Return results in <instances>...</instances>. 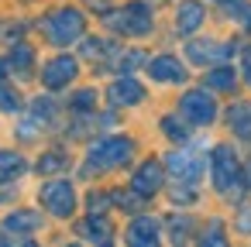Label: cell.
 Here are the masks:
<instances>
[{"label": "cell", "instance_id": "1", "mask_svg": "<svg viewBox=\"0 0 251 247\" xmlns=\"http://www.w3.org/2000/svg\"><path fill=\"white\" fill-rule=\"evenodd\" d=\"M134 155V141L131 137H103L90 148L86 155V165H83V175H93V172H110V168H121L127 165Z\"/></svg>", "mask_w": 251, "mask_h": 247}, {"label": "cell", "instance_id": "2", "mask_svg": "<svg viewBox=\"0 0 251 247\" xmlns=\"http://www.w3.org/2000/svg\"><path fill=\"white\" fill-rule=\"evenodd\" d=\"M83 28H86V21H83V14L76 11V7H59V11H52L45 21H42V31L49 35V42L52 45H73L79 35H83Z\"/></svg>", "mask_w": 251, "mask_h": 247}, {"label": "cell", "instance_id": "3", "mask_svg": "<svg viewBox=\"0 0 251 247\" xmlns=\"http://www.w3.org/2000/svg\"><path fill=\"white\" fill-rule=\"evenodd\" d=\"M107 28H114L117 35H131V38H141L151 31V11L145 4H127L121 11H110L107 18Z\"/></svg>", "mask_w": 251, "mask_h": 247}, {"label": "cell", "instance_id": "4", "mask_svg": "<svg viewBox=\"0 0 251 247\" xmlns=\"http://www.w3.org/2000/svg\"><path fill=\"white\" fill-rule=\"evenodd\" d=\"M210 168H213V185L220 192H234V185L241 182V165H237V155L227 144H217L210 151Z\"/></svg>", "mask_w": 251, "mask_h": 247}, {"label": "cell", "instance_id": "5", "mask_svg": "<svg viewBox=\"0 0 251 247\" xmlns=\"http://www.w3.org/2000/svg\"><path fill=\"white\" fill-rule=\"evenodd\" d=\"M42 206H45L52 216H59V220L73 216V209H76V192H73V185H69L66 179L45 182V185H42Z\"/></svg>", "mask_w": 251, "mask_h": 247}, {"label": "cell", "instance_id": "6", "mask_svg": "<svg viewBox=\"0 0 251 247\" xmlns=\"http://www.w3.org/2000/svg\"><path fill=\"white\" fill-rule=\"evenodd\" d=\"M179 113H182L189 124L206 127V124H213V117H217V103H213V96H210L206 90H189V93L179 100Z\"/></svg>", "mask_w": 251, "mask_h": 247}, {"label": "cell", "instance_id": "7", "mask_svg": "<svg viewBox=\"0 0 251 247\" xmlns=\"http://www.w3.org/2000/svg\"><path fill=\"white\" fill-rule=\"evenodd\" d=\"M165 165H169V172L176 175V182H182V185H196L200 175H203V165H206V161H203L200 151H169Z\"/></svg>", "mask_w": 251, "mask_h": 247}, {"label": "cell", "instance_id": "8", "mask_svg": "<svg viewBox=\"0 0 251 247\" xmlns=\"http://www.w3.org/2000/svg\"><path fill=\"white\" fill-rule=\"evenodd\" d=\"M76 59H69V55H59V59H52L45 69H42V83L49 86V90H62V86H69L73 79H76Z\"/></svg>", "mask_w": 251, "mask_h": 247}, {"label": "cell", "instance_id": "9", "mask_svg": "<svg viewBox=\"0 0 251 247\" xmlns=\"http://www.w3.org/2000/svg\"><path fill=\"white\" fill-rule=\"evenodd\" d=\"M162 182H165L162 161H141L138 172H134V179H131V189L141 192V196H155V192L162 189Z\"/></svg>", "mask_w": 251, "mask_h": 247}, {"label": "cell", "instance_id": "10", "mask_svg": "<svg viewBox=\"0 0 251 247\" xmlns=\"http://www.w3.org/2000/svg\"><path fill=\"white\" fill-rule=\"evenodd\" d=\"M186 52H189V59H193L196 66H210V62H224V59L230 55V45L206 38V42H189Z\"/></svg>", "mask_w": 251, "mask_h": 247}, {"label": "cell", "instance_id": "11", "mask_svg": "<svg viewBox=\"0 0 251 247\" xmlns=\"http://www.w3.org/2000/svg\"><path fill=\"white\" fill-rule=\"evenodd\" d=\"M148 76L158 79V83H182V79H186V69H182V62L172 59V55H158V59L148 62Z\"/></svg>", "mask_w": 251, "mask_h": 247}, {"label": "cell", "instance_id": "12", "mask_svg": "<svg viewBox=\"0 0 251 247\" xmlns=\"http://www.w3.org/2000/svg\"><path fill=\"white\" fill-rule=\"evenodd\" d=\"M107 96H110V103H114V107H134V103H141V100H145V86L124 76V79H117V83L110 86V93H107Z\"/></svg>", "mask_w": 251, "mask_h": 247}, {"label": "cell", "instance_id": "13", "mask_svg": "<svg viewBox=\"0 0 251 247\" xmlns=\"http://www.w3.org/2000/svg\"><path fill=\"white\" fill-rule=\"evenodd\" d=\"M158 230H162V223H158L155 216H138V220L127 226V244H145V247H151V244H158Z\"/></svg>", "mask_w": 251, "mask_h": 247}, {"label": "cell", "instance_id": "14", "mask_svg": "<svg viewBox=\"0 0 251 247\" xmlns=\"http://www.w3.org/2000/svg\"><path fill=\"white\" fill-rule=\"evenodd\" d=\"M76 233H79L83 240H90V244H107L114 230H110V223H107L100 213H90V216L76 226Z\"/></svg>", "mask_w": 251, "mask_h": 247}, {"label": "cell", "instance_id": "15", "mask_svg": "<svg viewBox=\"0 0 251 247\" xmlns=\"http://www.w3.org/2000/svg\"><path fill=\"white\" fill-rule=\"evenodd\" d=\"M200 24H203V4H196V0H182L179 11H176V28L182 35H193Z\"/></svg>", "mask_w": 251, "mask_h": 247}, {"label": "cell", "instance_id": "16", "mask_svg": "<svg viewBox=\"0 0 251 247\" xmlns=\"http://www.w3.org/2000/svg\"><path fill=\"white\" fill-rule=\"evenodd\" d=\"M227 124H230V131H234L237 137L251 141V107H248V103H234V107L227 110Z\"/></svg>", "mask_w": 251, "mask_h": 247}, {"label": "cell", "instance_id": "17", "mask_svg": "<svg viewBox=\"0 0 251 247\" xmlns=\"http://www.w3.org/2000/svg\"><path fill=\"white\" fill-rule=\"evenodd\" d=\"M38 223H42L38 213L18 209V213H11V216L4 220V230H7V233H31V230H38Z\"/></svg>", "mask_w": 251, "mask_h": 247}, {"label": "cell", "instance_id": "18", "mask_svg": "<svg viewBox=\"0 0 251 247\" xmlns=\"http://www.w3.org/2000/svg\"><path fill=\"white\" fill-rule=\"evenodd\" d=\"M217 7L230 21H237L241 28H251V4H248V0H217Z\"/></svg>", "mask_w": 251, "mask_h": 247}, {"label": "cell", "instance_id": "19", "mask_svg": "<svg viewBox=\"0 0 251 247\" xmlns=\"http://www.w3.org/2000/svg\"><path fill=\"white\" fill-rule=\"evenodd\" d=\"M25 168H28V161H25L18 151H0V182H11V179H18Z\"/></svg>", "mask_w": 251, "mask_h": 247}, {"label": "cell", "instance_id": "20", "mask_svg": "<svg viewBox=\"0 0 251 247\" xmlns=\"http://www.w3.org/2000/svg\"><path fill=\"white\" fill-rule=\"evenodd\" d=\"M234 83H237V76H234V69H230V66H220V69L206 72V90H224V93H230V90H234Z\"/></svg>", "mask_w": 251, "mask_h": 247}, {"label": "cell", "instance_id": "21", "mask_svg": "<svg viewBox=\"0 0 251 247\" xmlns=\"http://www.w3.org/2000/svg\"><path fill=\"white\" fill-rule=\"evenodd\" d=\"M31 62H35V52H31V45H25V42H14V52H11V59H7V69L28 72V69H31Z\"/></svg>", "mask_w": 251, "mask_h": 247}, {"label": "cell", "instance_id": "22", "mask_svg": "<svg viewBox=\"0 0 251 247\" xmlns=\"http://www.w3.org/2000/svg\"><path fill=\"white\" fill-rule=\"evenodd\" d=\"M110 202H117V206L127 209V213H138V209L145 206V196L134 192V189H131V192H110Z\"/></svg>", "mask_w": 251, "mask_h": 247}, {"label": "cell", "instance_id": "23", "mask_svg": "<svg viewBox=\"0 0 251 247\" xmlns=\"http://www.w3.org/2000/svg\"><path fill=\"white\" fill-rule=\"evenodd\" d=\"M107 52H114V45L103 42V38H86V42H83V55H86V59H103Z\"/></svg>", "mask_w": 251, "mask_h": 247}, {"label": "cell", "instance_id": "24", "mask_svg": "<svg viewBox=\"0 0 251 247\" xmlns=\"http://www.w3.org/2000/svg\"><path fill=\"white\" fill-rule=\"evenodd\" d=\"M59 168H66V155H59V151H52V155H45V158L38 161V172H42V175L59 172Z\"/></svg>", "mask_w": 251, "mask_h": 247}, {"label": "cell", "instance_id": "25", "mask_svg": "<svg viewBox=\"0 0 251 247\" xmlns=\"http://www.w3.org/2000/svg\"><path fill=\"white\" fill-rule=\"evenodd\" d=\"M18 107H21L18 93H14L7 83H0V110H7V113H11V110H18Z\"/></svg>", "mask_w": 251, "mask_h": 247}, {"label": "cell", "instance_id": "26", "mask_svg": "<svg viewBox=\"0 0 251 247\" xmlns=\"http://www.w3.org/2000/svg\"><path fill=\"white\" fill-rule=\"evenodd\" d=\"M93 103H97V93L93 90H79L73 96V110H93Z\"/></svg>", "mask_w": 251, "mask_h": 247}, {"label": "cell", "instance_id": "27", "mask_svg": "<svg viewBox=\"0 0 251 247\" xmlns=\"http://www.w3.org/2000/svg\"><path fill=\"white\" fill-rule=\"evenodd\" d=\"M145 62V55L141 52H127V55H121V62H117V72H131L134 66H141Z\"/></svg>", "mask_w": 251, "mask_h": 247}, {"label": "cell", "instance_id": "28", "mask_svg": "<svg viewBox=\"0 0 251 247\" xmlns=\"http://www.w3.org/2000/svg\"><path fill=\"white\" fill-rule=\"evenodd\" d=\"M162 131H165L172 141H182V137H186V131L179 127V120H176V117H165V120H162Z\"/></svg>", "mask_w": 251, "mask_h": 247}, {"label": "cell", "instance_id": "29", "mask_svg": "<svg viewBox=\"0 0 251 247\" xmlns=\"http://www.w3.org/2000/svg\"><path fill=\"white\" fill-rule=\"evenodd\" d=\"M107 202H110V192H93L90 196V213H103Z\"/></svg>", "mask_w": 251, "mask_h": 247}, {"label": "cell", "instance_id": "30", "mask_svg": "<svg viewBox=\"0 0 251 247\" xmlns=\"http://www.w3.org/2000/svg\"><path fill=\"white\" fill-rule=\"evenodd\" d=\"M220 230H224L220 223H210V233L203 237V244H224V233H220Z\"/></svg>", "mask_w": 251, "mask_h": 247}, {"label": "cell", "instance_id": "31", "mask_svg": "<svg viewBox=\"0 0 251 247\" xmlns=\"http://www.w3.org/2000/svg\"><path fill=\"white\" fill-rule=\"evenodd\" d=\"M172 230H176V233H172V240H182V237H186L182 230H189V220H172Z\"/></svg>", "mask_w": 251, "mask_h": 247}, {"label": "cell", "instance_id": "32", "mask_svg": "<svg viewBox=\"0 0 251 247\" xmlns=\"http://www.w3.org/2000/svg\"><path fill=\"white\" fill-rule=\"evenodd\" d=\"M241 182H244V185H248V189H251V161H248V165H244V168H241Z\"/></svg>", "mask_w": 251, "mask_h": 247}, {"label": "cell", "instance_id": "33", "mask_svg": "<svg viewBox=\"0 0 251 247\" xmlns=\"http://www.w3.org/2000/svg\"><path fill=\"white\" fill-rule=\"evenodd\" d=\"M244 76H248V83H251V48H244Z\"/></svg>", "mask_w": 251, "mask_h": 247}]
</instances>
